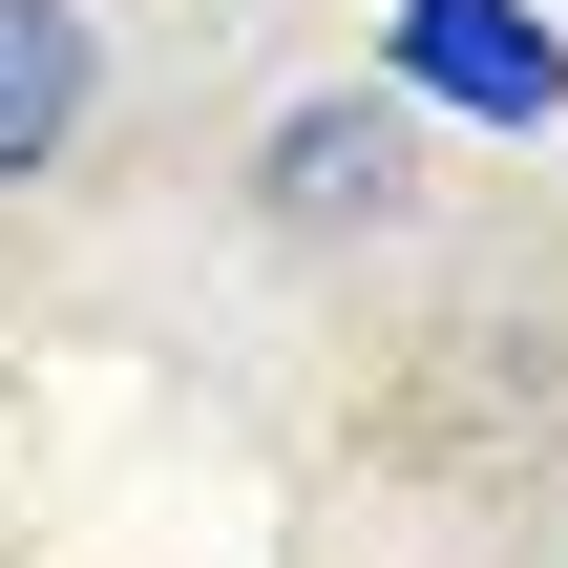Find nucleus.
Returning a JSON list of instances; mask_svg holds the SVG:
<instances>
[{
    "label": "nucleus",
    "mask_w": 568,
    "mask_h": 568,
    "mask_svg": "<svg viewBox=\"0 0 568 568\" xmlns=\"http://www.w3.org/2000/svg\"><path fill=\"white\" fill-rule=\"evenodd\" d=\"M379 42H400V84L464 105V126H548V105H568V42L527 21V0H400Z\"/></svg>",
    "instance_id": "1"
},
{
    "label": "nucleus",
    "mask_w": 568,
    "mask_h": 568,
    "mask_svg": "<svg viewBox=\"0 0 568 568\" xmlns=\"http://www.w3.org/2000/svg\"><path fill=\"white\" fill-rule=\"evenodd\" d=\"M84 84H105V42H84V0H0V190L84 148Z\"/></svg>",
    "instance_id": "2"
},
{
    "label": "nucleus",
    "mask_w": 568,
    "mask_h": 568,
    "mask_svg": "<svg viewBox=\"0 0 568 568\" xmlns=\"http://www.w3.org/2000/svg\"><path fill=\"white\" fill-rule=\"evenodd\" d=\"M274 211H295V232L400 211V105H295V126H274Z\"/></svg>",
    "instance_id": "3"
}]
</instances>
